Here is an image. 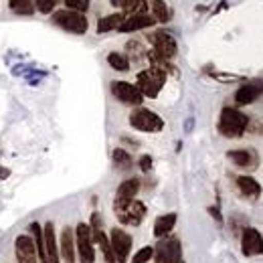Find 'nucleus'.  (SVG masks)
<instances>
[{"instance_id":"obj_21","label":"nucleus","mask_w":263,"mask_h":263,"mask_svg":"<svg viewBox=\"0 0 263 263\" xmlns=\"http://www.w3.org/2000/svg\"><path fill=\"white\" fill-rule=\"evenodd\" d=\"M174 225H176V213H166V215L156 219V223H154V235L158 239H162V237H166L170 231L174 229Z\"/></svg>"},{"instance_id":"obj_35","label":"nucleus","mask_w":263,"mask_h":263,"mask_svg":"<svg viewBox=\"0 0 263 263\" xmlns=\"http://www.w3.org/2000/svg\"><path fill=\"white\" fill-rule=\"evenodd\" d=\"M41 263H49V261H41Z\"/></svg>"},{"instance_id":"obj_4","label":"nucleus","mask_w":263,"mask_h":263,"mask_svg":"<svg viewBox=\"0 0 263 263\" xmlns=\"http://www.w3.org/2000/svg\"><path fill=\"white\" fill-rule=\"evenodd\" d=\"M166 83V71L156 65H150L148 69L138 73V89L144 98H156Z\"/></svg>"},{"instance_id":"obj_24","label":"nucleus","mask_w":263,"mask_h":263,"mask_svg":"<svg viewBox=\"0 0 263 263\" xmlns=\"http://www.w3.org/2000/svg\"><path fill=\"white\" fill-rule=\"evenodd\" d=\"M8 6L14 14L31 16L34 12V0H8Z\"/></svg>"},{"instance_id":"obj_30","label":"nucleus","mask_w":263,"mask_h":263,"mask_svg":"<svg viewBox=\"0 0 263 263\" xmlns=\"http://www.w3.org/2000/svg\"><path fill=\"white\" fill-rule=\"evenodd\" d=\"M126 49L130 51V55H134V57H144V49H142V45L136 43V41H130V43L126 45Z\"/></svg>"},{"instance_id":"obj_6","label":"nucleus","mask_w":263,"mask_h":263,"mask_svg":"<svg viewBox=\"0 0 263 263\" xmlns=\"http://www.w3.org/2000/svg\"><path fill=\"white\" fill-rule=\"evenodd\" d=\"M75 251L79 255V263H96L93 235H91V227L85 223H79L75 229Z\"/></svg>"},{"instance_id":"obj_11","label":"nucleus","mask_w":263,"mask_h":263,"mask_svg":"<svg viewBox=\"0 0 263 263\" xmlns=\"http://www.w3.org/2000/svg\"><path fill=\"white\" fill-rule=\"evenodd\" d=\"M111 93L118 101H122L126 105H140L144 101V96L138 89V85H132L128 81H114L111 83Z\"/></svg>"},{"instance_id":"obj_18","label":"nucleus","mask_w":263,"mask_h":263,"mask_svg":"<svg viewBox=\"0 0 263 263\" xmlns=\"http://www.w3.org/2000/svg\"><path fill=\"white\" fill-rule=\"evenodd\" d=\"M152 25H156V21H154L152 16H146V14H130V16L124 18V23L120 25L118 31H122V33H132V31L148 29V27H152Z\"/></svg>"},{"instance_id":"obj_16","label":"nucleus","mask_w":263,"mask_h":263,"mask_svg":"<svg viewBox=\"0 0 263 263\" xmlns=\"http://www.w3.org/2000/svg\"><path fill=\"white\" fill-rule=\"evenodd\" d=\"M43 241H45V255L49 263H59L61 255H59V243L55 237V227L53 223H47L43 227Z\"/></svg>"},{"instance_id":"obj_26","label":"nucleus","mask_w":263,"mask_h":263,"mask_svg":"<svg viewBox=\"0 0 263 263\" xmlns=\"http://www.w3.org/2000/svg\"><path fill=\"white\" fill-rule=\"evenodd\" d=\"M114 164L120 170H128L132 166V156L124 150V148H116L114 150Z\"/></svg>"},{"instance_id":"obj_28","label":"nucleus","mask_w":263,"mask_h":263,"mask_svg":"<svg viewBox=\"0 0 263 263\" xmlns=\"http://www.w3.org/2000/svg\"><path fill=\"white\" fill-rule=\"evenodd\" d=\"M65 4L69 10H75L81 14H85L89 10V0H65Z\"/></svg>"},{"instance_id":"obj_29","label":"nucleus","mask_w":263,"mask_h":263,"mask_svg":"<svg viewBox=\"0 0 263 263\" xmlns=\"http://www.w3.org/2000/svg\"><path fill=\"white\" fill-rule=\"evenodd\" d=\"M57 6V0H34V8L43 14H51Z\"/></svg>"},{"instance_id":"obj_8","label":"nucleus","mask_w":263,"mask_h":263,"mask_svg":"<svg viewBox=\"0 0 263 263\" xmlns=\"http://www.w3.org/2000/svg\"><path fill=\"white\" fill-rule=\"evenodd\" d=\"M53 23L73 34H85L87 27H89L85 14L75 12V10H59V12H55L53 14Z\"/></svg>"},{"instance_id":"obj_19","label":"nucleus","mask_w":263,"mask_h":263,"mask_svg":"<svg viewBox=\"0 0 263 263\" xmlns=\"http://www.w3.org/2000/svg\"><path fill=\"white\" fill-rule=\"evenodd\" d=\"M237 186L241 195L247 198H259L261 197V184L253 176H237Z\"/></svg>"},{"instance_id":"obj_34","label":"nucleus","mask_w":263,"mask_h":263,"mask_svg":"<svg viewBox=\"0 0 263 263\" xmlns=\"http://www.w3.org/2000/svg\"><path fill=\"white\" fill-rule=\"evenodd\" d=\"M8 174H10V172H8V170H6V168H0V178H6V176H8Z\"/></svg>"},{"instance_id":"obj_2","label":"nucleus","mask_w":263,"mask_h":263,"mask_svg":"<svg viewBox=\"0 0 263 263\" xmlns=\"http://www.w3.org/2000/svg\"><path fill=\"white\" fill-rule=\"evenodd\" d=\"M247 126H249V118L243 111H239L235 107H223V111L219 116L217 130L225 138H241L247 130Z\"/></svg>"},{"instance_id":"obj_36","label":"nucleus","mask_w":263,"mask_h":263,"mask_svg":"<svg viewBox=\"0 0 263 263\" xmlns=\"http://www.w3.org/2000/svg\"><path fill=\"white\" fill-rule=\"evenodd\" d=\"M182 263H184V261H182Z\"/></svg>"},{"instance_id":"obj_27","label":"nucleus","mask_w":263,"mask_h":263,"mask_svg":"<svg viewBox=\"0 0 263 263\" xmlns=\"http://www.w3.org/2000/svg\"><path fill=\"white\" fill-rule=\"evenodd\" d=\"M154 257V247H142L140 251H136V255L132 257V263H148Z\"/></svg>"},{"instance_id":"obj_23","label":"nucleus","mask_w":263,"mask_h":263,"mask_svg":"<svg viewBox=\"0 0 263 263\" xmlns=\"http://www.w3.org/2000/svg\"><path fill=\"white\" fill-rule=\"evenodd\" d=\"M138 191H140V178H128V180H124L120 186H118V193H116V197L118 198H134L138 195Z\"/></svg>"},{"instance_id":"obj_22","label":"nucleus","mask_w":263,"mask_h":263,"mask_svg":"<svg viewBox=\"0 0 263 263\" xmlns=\"http://www.w3.org/2000/svg\"><path fill=\"white\" fill-rule=\"evenodd\" d=\"M124 18H126V14H122V12H116V14H107V16H103V18H99L98 33H109V31H116V29H120V25L124 23Z\"/></svg>"},{"instance_id":"obj_1","label":"nucleus","mask_w":263,"mask_h":263,"mask_svg":"<svg viewBox=\"0 0 263 263\" xmlns=\"http://www.w3.org/2000/svg\"><path fill=\"white\" fill-rule=\"evenodd\" d=\"M120 6L124 8L126 16L146 14V16H152L156 23H166L170 16L164 0H120Z\"/></svg>"},{"instance_id":"obj_32","label":"nucleus","mask_w":263,"mask_h":263,"mask_svg":"<svg viewBox=\"0 0 263 263\" xmlns=\"http://www.w3.org/2000/svg\"><path fill=\"white\" fill-rule=\"evenodd\" d=\"M93 231H98V229H101V217H99V213H93L91 215V225H89Z\"/></svg>"},{"instance_id":"obj_14","label":"nucleus","mask_w":263,"mask_h":263,"mask_svg":"<svg viewBox=\"0 0 263 263\" xmlns=\"http://www.w3.org/2000/svg\"><path fill=\"white\" fill-rule=\"evenodd\" d=\"M227 158H229L237 168H245V170H255L257 164H259V156H257V152L251 150V148L231 150V152H227Z\"/></svg>"},{"instance_id":"obj_15","label":"nucleus","mask_w":263,"mask_h":263,"mask_svg":"<svg viewBox=\"0 0 263 263\" xmlns=\"http://www.w3.org/2000/svg\"><path fill=\"white\" fill-rule=\"evenodd\" d=\"M263 93V81H249L243 87L237 89L235 93V103L237 105H249L255 99H259V96Z\"/></svg>"},{"instance_id":"obj_7","label":"nucleus","mask_w":263,"mask_h":263,"mask_svg":"<svg viewBox=\"0 0 263 263\" xmlns=\"http://www.w3.org/2000/svg\"><path fill=\"white\" fill-rule=\"evenodd\" d=\"M156 263H182V243L178 237H162L154 247Z\"/></svg>"},{"instance_id":"obj_33","label":"nucleus","mask_w":263,"mask_h":263,"mask_svg":"<svg viewBox=\"0 0 263 263\" xmlns=\"http://www.w3.org/2000/svg\"><path fill=\"white\" fill-rule=\"evenodd\" d=\"M209 213H211V217L217 219V223H223V217H221V213H219V206H209Z\"/></svg>"},{"instance_id":"obj_3","label":"nucleus","mask_w":263,"mask_h":263,"mask_svg":"<svg viewBox=\"0 0 263 263\" xmlns=\"http://www.w3.org/2000/svg\"><path fill=\"white\" fill-rule=\"evenodd\" d=\"M114 213L122 225L138 227L146 217V204L136 198H118L114 200Z\"/></svg>"},{"instance_id":"obj_9","label":"nucleus","mask_w":263,"mask_h":263,"mask_svg":"<svg viewBox=\"0 0 263 263\" xmlns=\"http://www.w3.org/2000/svg\"><path fill=\"white\" fill-rule=\"evenodd\" d=\"M109 243H111V249L116 255V263H128V255H130L132 245H134L130 233L124 229H111Z\"/></svg>"},{"instance_id":"obj_20","label":"nucleus","mask_w":263,"mask_h":263,"mask_svg":"<svg viewBox=\"0 0 263 263\" xmlns=\"http://www.w3.org/2000/svg\"><path fill=\"white\" fill-rule=\"evenodd\" d=\"M91 235H93V243H98L99 249H101V253H103L105 263H116V255H114V249H111V243H109L107 235H105L101 229H98V231L91 229Z\"/></svg>"},{"instance_id":"obj_12","label":"nucleus","mask_w":263,"mask_h":263,"mask_svg":"<svg viewBox=\"0 0 263 263\" xmlns=\"http://www.w3.org/2000/svg\"><path fill=\"white\" fill-rule=\"evenodd\" d=\"M14 255L18 263H39V253L34 245L33 237L29 235H18L14 239Z\"/></svg>"},{"instance_id":"obj_13","label":"nucleus","mask_w":263,"mask_h":263,"mask_svg":"<svg viewBox=\"0 0 263 263\" xmlns=\"http://www.w3.org/2000/svg\"><path fill=\"white\" fill-rule=\"evenodd\" d=\"M241 251L247 257H255L263 253V237L261 233L253 227H245L241 235Z\"/></svg>"},{"instance_id":"obj_10","label":"nucleus","mask_w":263,"mask_h":263,"mask_svg":"<svg viewBox=\"0 0 263 263\" xmlns=\"http://www.w3.org/2000/svg\"><path fill=\"white\" fill-rule=\"evenodd\" d=\"M150 43H152V47H154V55L162 57L166 61L174 59V55H176V51H178L174 36L170 33H164V31H158V33L150 34Z\"/></svg>"},{"instance_id":"obj_17","label":"nucleus","mask_w":263,"mask_h":263,"mask_svg":"<svg viewBox=\"0 0 263 263\" xmlns=\"http://www.w3.org/2000/svg\"><path fill=\"white\" fill-rule=\"evenodd\" d=\"M59 255L67 263H75V233L71 227H65L59 239Z\"/></svg>"},{"instance_id":"obj_5","label":"nucleus","mask_w":263,"mask_h":263,"mask_svg":"<svg viewBox=\"0 0 263 263\" xmlns=\"http://www.w3.org/2000/svg\"><path fill=\"white\" fill-rule=\"evenodd\" d=\"M130 126L140 132H146V134H156L164 128V120L148 107H138L136 111H132Z\"/></svg>"},{"instance_id":"obj_25","label":"nucleus","mask_w":263,"mask_h":263,"mask_svg":"<svg viewBox=\"0 0 263 263\" xmlns=\"http://www.w3.org/2000/svg\"><path fill=\"white\" fill-rule=\"evenodd\" d=\"M107 63H109L111 69H116V71H128L130 69L128 57L126 55H120V53H109L107 55Z\"/></svg>"},{"instance_id":"obj_31","label":"nucleus","mask_w":263,"mask_h":263,"mask_svg":"<svg viewBox=\"0 0 263 263\" xmlns=\"http://www.w3.org/2000/svg\"><path fill=\"white\" fill-rule=\"evenodd\" d=\"M140 168H142V172L152 170V156H142L140 158Z\"/></svg>"}]
</instances>
